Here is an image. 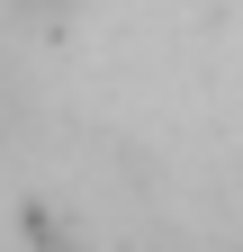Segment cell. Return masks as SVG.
Listing matches in <instances>:
<instances>
[{"mask_svg":"<svg viewBox=\"0 0 243 252\" xmlns=\"http://www.w3.org/2000/svg\"><path fill=\"white\" fill-rule=\"evenodd\" d=\"M18 126H27V72H18V54L0 45V144H9Z\"/></svg>","mask_w":243,"mask_h":252,"instance_id":"1","label":"cell"},{"mask_svg":"<svg viewBox=\"0 0 243 252\" xmlns=\"http://www.w3.org/2000/svg\"><path fill=\"white\" fill-rule=\"evenodd\" d=\"M63 9H81V0H18V18H36V27H54Z\"/></svg>","mask_w":243,"mask_h":252,"instance_id":"2","label":"cell"}]
</instances>
